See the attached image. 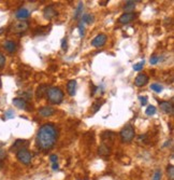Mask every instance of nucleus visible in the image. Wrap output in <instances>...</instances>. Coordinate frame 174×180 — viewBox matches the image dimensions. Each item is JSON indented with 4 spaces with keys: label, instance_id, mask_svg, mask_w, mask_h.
Listing matches in <instances>:
<instances>
[{
    "label": "nucleus",
    "instance_id": "f257e3e1",
    "mask_svg": "<svg viewBox=\"0 0 174 180\" xmlns=\"http://www.w3.org/2000/svg\"><path fill=\"white\" fill-rule=\"evenodd\" d=\"M58 138V130L53 123H45L39 128L36 143L43 151L50 150L54 147Z\"/></svg>",
    "mask_w": 174,
    "mask_h": 180
},
{
    "label": "nucleus",
    "instance_id": "1a4fd4ad",
    "mask_svg": "<svg viewBox=\"0 0 174 180\" xmlns=\"http://www.w3.org/2000/svg\"><path fill=\"white\" fill-rule=\"evenodd\" d=\"M160 105V109L167 114H173L174 113V108L172 103H169V101H159Z\"/></svg>",
    "mask_w": 174,
    "mask_h": 180
},
{
    "label": "nucleus",
    "instance_id": "423d86ee",
    "mask_svg": "<svg viewBox=\"0 0 174 180\" xmlns=\"http://www.w3.org/2000/svg\"><path fill=\"white\" fill-rule=\"evenodd\" d=\"M29 146V141L25 139H17L15 140L13 143V146L11 147V151H15L17 152L22 149H27V147Z\"/></svg>",
    "mask_w": 174,
    "mask_h": 180
},
{
    "label": "nucleus",
    "instance_id": "4468645a",
    "mask_svg": "<svg viewBox=\"0 0 174 180\" xmlns=\"http://www.w3.org/2000/svg\"><path fill=\"white\" fill-rule=\"evenodd\" d=\"M67 91L70 96H74L76 93V81L75 80H70L67 84Z\"/></svg>",
    "mask_w": 174,
    "mask_h": 180
},
{
    "label": "nucleus",
    "instance_id": "f03ea898",
    "mask_svg": "<svg viewBox=\"0 0 174 180\" xmlns=\"http://www.w3.org/2000/svg\"><path fill=\"white\" fill-rule=\"evenodd\" d=\"M46 97H47V100L50 101L51 104L58 105L61 103L62 99H64V92H62L59 87H56V86L50 87L46 93Z\"/></svg>",
    "mask_w": 174,
    "mask_h": 180
},
{
    "label": "nucleus",
    "instance_id": "9b49d317",
    "mask_svg": "<svg viewBox=\"0 0 174 180\" xmlns=\"http://www.w3.org/2000/svg\"><path fill=\"white\" fill-rule=\"evenodd\" d=\"M12 103L15 107H17L18 109H28V103L27 100H25V99H23L22 97H16V98H14L13 100H12Z\"/></svg>",
    "mask_w": 174,
    "mask_h": 180
},
{
    "label": "nucleus",
    "instance_id": "a878e982",
    "mask_svg": "<svg viewBox=\"0 0 174 180\" xmlns=\"http://www.w3.org/2000/svg\"><path fill=\"white\" fill-rule=\"evenodd\" d=\"M160 59H161L160 56H157V55H153V56L151 57V59H149V62H151L152 65H156L157 63H158Z\"/></svg>",
    "mask_w": 174,
    "mask_h": 180
},
{
    "label": "nucleus",
    "instance_id": "39448f33",
    "mask_svg": "<svg viewBox=\"0 0 174 180\" xmlns=\"http://www.w3.org/2000/svg\"><path fill=\"white\" fill-rule=\"evenodd\" d=\"M29 27V24L28 22L26 21H18L12 26V31L14 33H24L26 31Z\"/></svg>",
    "mask_w": 174,
    "mask_h": 180
},
{
    "label": "nucleus",
    "instance_id": "f8f14e48",
    "mask_svg": "<svg viewBox=\"0 0 174 180\" xmlns=\"http://www.w3.org/2000/svg\"><path fill=\"white\" fill-rule=\"evenodd\" d=\"M55 113V109L52 108V107L48 106H44L39 110V114L43 118H47V116H51Z\"/></svg>",
    "mask_w": 174,
    "mask_h": 180
},
{
    "label": "nucleus",
    "instance_id": "cd10ccee",
    "mask_svg": "<svg viewBox=\"0 0 174 180\" xmlns=\"http://www.w3.org/2000/svg\"><path fill=\"white\" fill-rule=\"evenodd\" d=\"M77 28H79L80 36H81V37H83V36H84V31H85V30H84V29H85V27H84V24L81 22V23L79 24V26H77Z\"/></svg>",
    "mask_w": 174,
    "mask_h": 180
},
{
    "label": "nucleus",
    "instance_id": "2f4dec72",
    "mask_svg": "<svg viewBox=\"0 0 174 180\" xmlns=\"http://www.w3.org/2000/svg\"><path fill=\"white\" fill-rule=\"evenodd\" d=\"M139 100L142 106H145L147 104V97L146 96H139Z\"/></svg>",
    "mask_w": 174,
    "mask_h": 180
},
{
    "label": "nucleus",
    "instance_id": "9d476101",
    "mask_svg": "<svg viewBox=\"0 0 174 180\" xmlns=\"http://www.w3.org/2000/svg\"><path fill=\"white\" fill-rule=\"evenodd\" d=\"M147 82H148V76L145 74H140L139 76H137V78H135V80H134L135 85L139 87L146 85Z\"/></svg>",
    "mask_w": 174,
    "mask_h": 180
},
{
    "label": "nucleus",
    "instance_id": "dca6fc26",
    "mask_svg": "<svg viewBox=\"0 0 174 180\" xmlns=\"http://www.w3.org/2000/svg\"><path fill=\"white\" fill-rule=\"evenodd\" d=\"M48 91V86L46 84H41V85L38 86V90H37V93H36V96H37V98L41 99L43 96H45Z\"/></svg>",
    "mask_w": 174,
    "mask_h": 180
},
{
    "label": "nucleus",
    "instance_id": "b1692460",
    "mask_svg": "<svg viewBox=\"0 0 174 180\" xmlns=\"http://www.w3.org/2000/svg\"><path fill=\"white\" fill-rule=\"evenodd\" d=\"M144 64H145L144 60H141V62H139L138 64H134L133 65V70H135V71H140V70H142V69H143V67H144Z\"/></svg>",
    "mask_w": 174,
    "mask_h": 180
},
{
    "label": "nucleus",
    "instance_id": "0eeeda50",
    "mask_svg": "<svg viewBox=\"0 0 174 180\" xmlns=\"http://www.w3.org/2000/svg\"><path fill=\"white\" fill-rule=\"evenodd\" d=\"M106 42V36L104 33H99L95 38L91 40V45L95 48H101L105 44Z\"/></svg>",
    "mask_w": 174,
    "mask_h": 180
},
{
    "label": "nucleus",
    "instance_id": "ddd939ff",
    "mask_svg": "<svg viewBox=\"0 0 174 180\" xmlns=\"http://www.w3.org/2000/svg\"><path fill=\"white\" fill-rule=\"evenodd\" d=\"M56 14H57V12L53 6H47L46 8L44 9V11H43V16H44V18H46V19L53 18Z\"/></svg>",
    "mask_w": 174,
    "mask_h": 180
},
{
    "label": "nucleus",
    "instance_id": "e433bc0d",
    "mask_svg": "<svg viewBox=\"0 0 174 180\" xmlns=\"http://www.w3.org/2000/svg\"><path fill=\"white\" fill-rule=\"evenodd\" d=\"M170 145H171V140H168V141H167V142L163 145V147H168V146H170Z\"/></svg>",
    "mask_w": 174,
    "mask_h": 180
},
{
    "label": "nucleus",
    "instance_id": "7ed1b4c3",
    "mask_svg": "<svg viewBox=\"0 0 174 180\" xmlns=\"http://www.w3.org/2000/svg\"><path fill=\"white\" fill-rule=\"evenodd\" d=\"M135 132L134 128L131 124H128L126 125L122 131H120V138L124 142H130L132 141V139L134 138Z\"/></svg>",
    "mask_w": 174,
    "mask_h": 180
},
{
    "label": "nucleus",
    "instance_id": "72a5a7b5",
    "mask_svg": "<svg viewBox=\"0 0 174 180\" xmlns=\"http://www.w3.org/2000/svg\"><path fill=\"white\" fill-rule=\"evenodd\" d=\"M50 160H51V162H52V164H56L58 162V157L56 154H52L50 157Z\"/></svg>",
    "mask_w": 174,
    "mask_h": 180
},
{
    "label": "nucleus",
    "instance_id": "5701e85b",
    "mask_svg": "<svg viewBox=\"0 0 174 180\" xmlns=\"http://www.w3.org/2000/svg\"><path fill=\"white\" fill-rule=\"evenodd\" d=\"M151 90H153V91L156 92V93H161L163 87H162V85H160V84H158V83H153L151 85Z\"/></svg>",
    "mask_w": 174,
    "mask_h": 180
},
{
    "label": "nucleus",
    "instance_id": "c756f323",
    "mask_svg": "<svg viewBox=\"0 0 174 180\" xmlns=\"http://www.w3.org/2000/svg\"><path fill=\"white\" fill-rule=\"evenodd\" d=\"M101 105H102V103H99V101H97V103H95V104L93 105V107H94V108H93V112H94V113H96L97 111H98L99 109H100Z\"/></svg>",
    "mask_w": 174,
    "mask_h": 180
},
{
    "label": "nucleus",
    "instance_id": "393cba45",
    "mask_svg": "<svg viewBox=\"0 0 174 180\" xmlns=\"http://www.w3.org/2000/svg\"><path fill=\"white\" fill-rule=\"evenodd\" d=\"M168 175L171 180H174V167L173 165H169L168 166Z\"/></svg>",
    "mask_w": 174,
    "mask_h": 180
},
{
    "label": "nucleus",
    "instance_id": "f3484780",
    "mask_svg": "<svg viewBox=\"0 0 174 180\" xmlns=\"http://www.w3.org/2000/svg\"><path fill=\"white\" fill-rule=\"evenodd\" d=\"M3 48L9 53H14L16 51V43L14 41H6L3 44Z\"/></svg>",
    "mask_w": 174,
    "mask_h": 180
},
{
    "label": "nucleus",
    "instance_id": "6e6552de",
    "mask_svg": "<svg viewBox=\"0 0 174 180\" xmlns=\"http://www.w3.org/2000/svg\"><path fill=\"white\" fill-rule=\"evenodd\" d=\"M135 18H137V14L133 13V12H131V13H124L119 16L118 22H119L120 24H128L133 21Z\"/></svg>",
    "mask_w": 174,
    "mask_h": 180
},
{
    "label": "nucleus",
    "instance_id": "f704fd0d",
    "mask_svg": "<svg viewBox=\"0 0 174 180\" xmlns=\"http://www.w3.org/2000/svg\"><path fill=\"white\" fill-rule=\"evenodd\" d=\"M6 157H7L6 151H4V150H1V149H0V162H1L2 160L6 159Z\"/></svg>",
    "mask_w": 174,
    "mask_h": 180
},
{
    "label": "nucleus",
    "instance_id": "bb28decb",
    "mask_svg": "<svg viewBox=\"0 0 174 180\" xmlns=\"http://www.w3.org/2000/svg\"><path fill=\"white\" fill-rule=\"evenodd\" d=\"M4 116H6V119H12V118H14V116H15V112H14L12 109H9V110L4 113Z\"/></svg>",
    "mask_w": 174,
    "mask_h": 180
},
{
    "label": "nucleus",
    "instance_id": "6ab92c4d",
    "mask_svg": "<svg viewBox=\"0 0 174 180\" xmlns=\"http://www.w3.org/2000/svg\"><path fill=\"white\" fill-rule=\"evenodd\" d=\"M135 2L137 1H132V0H129V1H126V4L124 7V10H125V13H131L132 11L134 10L135 8Z\"/></svg>",
    "mask_w": 174,
    "mask_h": 180
},
{
    "label": "nucleus",
    "instance_id": "4c0bfd02",
    "mask_svg": "<svg viewBox=\"0 0 174 180\" xmlns=\"http://www.w3.org/2000/svg\"><path fill=\"white\" fill-rule=\"evenodd\" d=\"M2 168V162H0V169Z\"/></svg>",
    "mask_w": 174,
    "mask_h": 180
},
{
    "label": "nucleus",
    "instance_id": "20e7f679",
    "mask_svg": "<svg viewBox=\"0 0 174 180\" xmlns=\"http://www.w3.org/2000/svg\"><path fill=\"white\" fill-rule=\"evenodd\" d=\"M16 157H17L18 161L25 165H29L31 162V159H32V155L31 153L28 151L27 149H22L19 151L16 152Z\"/></svg>",
    "mask_w": 174,
    "mask_h": 180
},
{
    "label": "nucleus",
    "instance_id": "412c9836",
    "mask_svg": "<svg viewBox=\"0 0 174 180\" xmlns=\"http://www.w3.org/2000/svg\"><path fill=\"white\" fill-rule=\"evenodd\" d=\"M83 8H84L83 2H79V6H77V8L75 10V13H74V18H79V16L81 15L82 12H83Z\"/></svg>",
    "mask_w": 174,
    "mask_h": 180
},
{
    "label": "nucleus",
    "instance_id": "2eb2a0df",
    "mask_svg": "<svg viewBox=\"0 0 174 180\" xmlns=\"http://www.w3.org/2000/svg\"><path fill=\"white\" fill-rule=\"evenodd\" d=\"M29 15H30V12H29V10L25 9V8H21L15 12V16H16V18H18V19L27 18Z\"/></svg>",
    "mask_w": 174,
    "mask_h": 180
},
{
    "label": "nucleus",
    "instance_id": "c85d7f7f",
    "mask_svg": "<svg viewBox=\"0 0 174 180\" xmlns=\"http://www.w3.org/2000/svg\"><path fill=\"white\" fill-rule=\"evenodd\" d=\"M153 180H161V172L159 171V169H157V171L154 172Z\"/></svg>",
    "mask_w": 174,
    "mask_h": 180
},
{
    "label": "nucleus",
    "instance_id": "a211bd4d",
    "mask_svg": "<svg viewBox=\"0 0 174 180\" xmlns=\"http://www.w3.org/2000/svg\"><path fill=\"white\" fill-rule=\"evenodd\" d=\"M98 153L100 155H102V157H108V155L111 153L110 147H109V146H106L105 143H103V145H101L100 147H99Z\"/></svg>",
    "mask_w": 174,
    "mask_h": 180
},
{
    "label": "nucleus",
    "instance_id": "4be33fe9",
    "mask_svg": "<svg viewBox=\"0 0 174 180\" xmlns=\"http://www.w3.org/2000/svg\"><path fill=\"white\" fill-rule=\"evenodd\" d=\"M145 113H146V116H154L156 113V107L153 106V105H149L145 110Z\"/></svg>",
    "mask_w": 174,
    "mask_h": 180
},
{
    "label": "nucleus",
    "instance_id": "7c9ffc66",
    "mask_svg": "<svg viewBox=\"0 0 174 180\" xmlns=\"http://www.w3.org/2000/svg\"><path fill=\"white\" fill-rule=\"evenodd\" d=\"M6 64V57L2 53H0V68H2Z\"/></svg>",
    "mask_w": 174,
    "mask_h": 180
},
{
    "label": "nucleus",
    "instance_id": "473e14b6",
    "mask_svg": "<svg viewBox=\"0 0 174 180\" xmlns=\"http://www.w3.org/2000/svg\"><path fill=\"white\" fill-rule=\"evenodd\" d=\"M61 49L64 51L68 50V42H67V39H62L61 40Z\"/></svg>",
    "mask_w": 174,
    "mask_h": 180
},
{
    "label": "nucleus",
    "instance_id": "aec40b11",
    "mask_svg": "<svg viewBox=\"0 0 174 180\" xmlns=\"http://www.w3.org/2000/svg\"><path fill=\"white\" fill-rule=\"evenodd\" d=\"M94 18L93 14H83L82 15V23L83 24H91L94 22Z\"/></svg>",
    "mask_w": 174,
    "mask_h": 180
},
{
    "label": "nucleus",
    "instance_id": "c9c22d12",
    "mask_svg": "<svg viewBox=\"0 0 174 180\" xmlns=\"http://www.w3.org/2000/svg\"><path fill=\"white\" fill-rule=\"evenodd\" d=\"M106 3H109L108 0H105V1H100V2H99V4H101V6H106Z\"/></svg>",
    "mask_w": 174,
    "mask_h": 180
}]
</instances>
